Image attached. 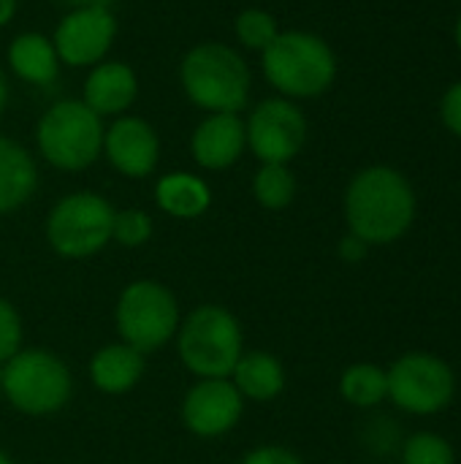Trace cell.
<instances>
[{
	"label": "cell",
	"mask_w": 461,
	"mask_h": 464,
	"mask_svg": "<svg viewBox=\"0 0 461 464\" xmlns=\"http://www.w3.org/2000/svg\"><path fill=\"white\" fill-rule=\"evenodd\" d=\"M155 201L166 215L179 218V220H193L209 209L212 190L198 174L171 171L155 182Z\"/></svg>",
	"instance_id": "18"
},
{
	"label": "cell",
	"mask_w": 461,
	"mask_h": 464,
	"mask_svg": "<svg viewBox=\"0 0 461 464\" xmlns=\"http://www.w3.org/2000/svg\"><path fill=\"white\" fill-rule=\"evenodd\" d=\"M402 464H456V454L443 435L416 432L402 446Z\"/></svg>",
	"instance_id": "24"
},
{
	"label": "cell",
	"mask_w": 461,
	"mask_h": 464,
	"mask_svg": "<svg viewBox=\"0 0 461 464\" xmlns=\"http://www.w3.org/2000/svg\"><path fill=\"white\" fill-rule=\"evenodd\" d=\"M19 11V0H0V27L11 24Z\"/></svg>",
	"instance_id": "30"
},
{
	"label": "cell",
	"mask_w": 461,
	"mask_h": 464,
	"mask_svg": "<svg viewBox=\"0 0 461 464\" xmlns=\"http://www.w3.org/2000/svg\"><path fill=\"white\" fill-rule=\"evenodd\" d=\"M0 464H11V459H8V457H5L3 451H0Z\"/></svg>",
	"instance_id": "34"
},
{
	"label": "cell",
	"mask_w": 461,
	"mask_h": 464,
	"mask_svg": "<svg viewBox=\"0 0 461 464\" xmlns=\"http://www.w3.org/2000/svg\"><path fill=\"white\" fill-rule=\"evenodd\" d=\"M261 71L280 98L310 101L334 87L340 60L323 35L310 30H280L261 52Z\"/></svg>",
	"instance_id": "3"
},
{
	"label": "cell",
	"mask_w": 461,
	"mask_h": 464,
	"mask_svg": "<svg viewBox=\"0 0 461 464\" xmlns=\"http://www.w3.org/2000/svg\"><path fill=\"white\" fill-rule=\"evenodd\" d=\"M152 237V218L144 209H122L114 212L111 239L122 247H141Z\"/></svg>",
	"instance_id": "25"
},
{
	"label": "cell",
	"mask_w": 461,
	"mask_h": 464,
	"mask_svg": "<svg viewBox=\"0 0 461 464\" xmlns=\"http://www.w3.org/2000/svg\"><path fill=\"white\" fill-rule=\"evenodd\" d=\"M277 35H280V22L266 8L253 5V8L239 11L234 19V38L239 41V46L250 52H264Z\"/></svg>",
	"instance_id": "23"
},
{
	"label": "cell",
	"mask_w": 461,
	"mask_h": 464,
	"mask_svg": "<svg viewBox=\"0 0 461 464\" xmlns=\"http://www.w3.org/2000/svg\"><path fill=\"white\" fill-rule=\"evenodd\" d=\"M179 356L198 378H228L242 359L239 321L217 304L193 310L179 332Z\"/></svg>",
	"instance_id": "5"
},
{
	"label": "cell",
	"mask_w": 461,
	"mask_h": 464,
	"mask_svg": "<svg viewBox=\"0 0 461 464\" xmlns=\"http://www.w3.org/2000/svg\"><path fill=\"white\" fill-rule=\"evenodd\" d=\"M111 169L128 179H144L160 160V136L155 125L139 114L114 117L103 130V152Z\"/></svg>",
	"instance_id": "12"
},
{
	"label": "cell",
	"mask_w": 461,
	"mask_h": 464,
	"mask_svg": "<svg viewBox=\"0 0 461 464\" xmlns=\"http://www.w3.org/2000/svg\"><path fill=\"white\" fill-rule=\"evenodd\" d=\"M5 400L27 416L57 413L71 397L68 367L46 351H19L0 370Z\"/></svg>",
	"instance_id": "6"
},
{
	"label": "cell",
	"mask_w": 461,
	"mask_h": 464,
	"mask_svg": "<svg viewBox=\"0 0 461 464\" xmlns=\"http://www.w3.org/2000/svg\"><path fill=\"white\" fill-rule=\"evenodd\" d=\"M103 120L82 101H54L35 122V147L57 171H84L103 152Z\"/></svg>",
	"instance_id": "4"
},
{
	"label": "cell",
	"mask_w": 461,
	"mask_h": 464,
	"mask_svg": "<svg viewBox=\"0 0 461 464\" xmlns=\"http://www.w3.org/2000/svg\"><path fill=\"white\" fill-rule=\"evenodd\" d=\"M139 98V76L122 60H103L87 71L82 84V101L103 120L122 117Z\"/></svg>",
	"instance_id": "15"
},
{
	"label": "cell",
	"mask_w": 461,
	"mask_h": 464,
	"mask_svg": "<svg viewBox=\"0 0 461 464\" xmlns=\"http://www.w3.org/2000/svg\"><path fill=\"white\" fill-rule=\"evenodd\" d=\"M245 400L234 383L226 378H204L198 381L182 405L185 427L198 438H217L236 427L242 419Z\"/></svg>",
	"instance_id": "13"
},
{
	"label": "cell",
	"mask_w": 461,
	"mask_h": 464,
	"mask_svg": "<svg viewBox=\"0 0 461 464\" xmlns=\"http://www.w3.org/2000/svg\"><path fill=\"white\" fill-rule=\"evenodd\" d=\"M454 41H456V46H459L461 52V14L456 16V24H454Z\"/></svg>",
	"instance_id": "33"
},
{
	"label": "cell",
	"mask_w": 461,
	"mask_h": 464,
	"mask_svg": "<svg viewBox=\"0 0 461 464\" xmlns=\"http://www.w3.org/2000/svg\"><path fill=\"white\" fill-rule=\"evenodd\" d=\"M38 188V166L33 155L11 136L0 133V215L24 207Z\"/></svg>",
	"instance_id": "17"
},
{
	"label": "cell",
	"mask_w": 461,
	"mask_h": 464,
	"mask_svg": "<svg viewBox=\"0 0 461 464\" xmlns=\"http://www.w3.org/2000/svg\"><path fill=\"white\" fill-rule=\"evenodd\" d=\"M5 65L11 73L33 87H52L60 79V57L49 35L38 30L16 33L5 49Z\"/></svg>",
	"instance_id": "16"
},
{
	"label": "cell",
	"mask_w": 461,
	"mask_h": 464,
	"mask_svg": "<svg viewBox=\"0 0 461 464\" xmlns=\"http://www.w3.org/2000/svg\"><path fill=\"white\" fill-rule=\"evenodd\" d=\"M234 386L242 397L255 402H269L285 389V370L272 353H245L234 367Z\"/></svg>",
	"instance_id": "20"
},
{
	"label": "cell",
	"mask_w": 461,
	"mask_h": 464,
	"mask_svg": "<svg viewBox=\"0 0 461 464\" xmlns=\"http://www.w3.org/2000/svg\"><path fill=\"white\" fill-rule=\"evenodd\" d=\"M340 394L353 408H378L389 400V375L383 367L370 362L353 364L340 378Z\"/></svg>",
	"instance_id": "21"
},
{
	"label": "cell",
	"mask_w": 461,
	"mask_h": 464,
	"mask_svg": "<svg viewBox=\"0 0 461 464\" xmlns=\"http://www.w3.org/2000/svg\"><path fill=\"white\" fill-rule=\"evenodd\" d=\"M5 109H8V76H5V71L0 65V120L5 114Z\"/></svg>",
	"instance_id": "32"
},
{
	"label": "cell",
	"mask_w": 461,
	"mask_h": 464,
	"mask_svg": "<svg viewBox=\"0 0 461 464\" xmlns=\"http://www.w3.org/2000/svg\"><path fill=\"white\" fill-rule=\"evenodd\" d=\"M57 57L68 68H92L103 63L117 38V16L111 8H68L49 35Z\"/></svg>",
	"instance_id": "11"
},
{
	"label": "cell",
	"mask_w": 461,
	"mask_h": 464,
	"mask_svg": "<svg viewBox=\"0 0 461 464\" xmlns=\"http://www.w3.org/2000/svg\"><path fill=\"white\" fill-rule=\"evenodd\" d=\"M389 400L410 416H435L454 402L456 375L451 364L427 351L399 356L389 370Z\"/></svg>",
	"instance_id": "8"
},
{
	"label": "cell",
	"mask_w": 461,
	"mask_h": 464,
	"mask_svg": "<svg viewBox=\"0 0 461 464\" xmlns=\"http://www.w3.org/2000/svg\"><path fill=\"white\" fill-rule=\"evenodd\" d=\"M179 84L204 114H242L250 101L253 73L242 52L223 41H201L182 54Z\"/></svg>",
	"instance_id": "2"
},
{
	"label": "cell",
	"mask_w": 461,
	"mask_h": 464,
	"mask_svg": "<svg viewBox=\"0 0 461 464\" xmlns=\"http://www.w3.org/2000/svg\"><path fill=\"white\" fill-rule=\"evenodd\" d=\"M440 122L448 133L461 139V79L454 82L440 98Z\"/></svg>",
	"instance_id": "27"
},
{
	"label": "cell",
	"mask_w": 461,
	"mask_h": 464,
	"mask_svg": "<svg viewBox=\"0 0 461 464\" xmlns=\"http://www.w3.org/2000/svg\"><path fill=\"white\" fill-rule=\"evenodd\" d=\"M253 198L272 212H280L296 198V177L285 163H261L253 177Z\"/></svg>",
	"instance_id": "22"
},
{
	"label": "cell",
	"mask_w": 461,
	"mask_h": 464,
	"mask_svg": "<svg viewBox=\"0 0 461 464\" xmlns=\"http://www.w3.org/2000/svg\"><path fill=\"white\" fill-rule=\"evenodd\" d=\"M242 464H304L293 451L283 449V446H264V449H255L250 451Z\"/></svg>",
	"instance_id": "28"
},
{
	"label": "cell",
	"mask_w": 461,
	"mask_h": 464,
	"mask_svg": "<svg viewBox=\"0 0 461 464\" xmlns=\"http://www.w3.org/2000/svg\"><path fill=\"white\" fill-rule=\"evenodd\" d=\"M144 375V353L130 345H106L90 362V378L103 394H125Z\"/></svg>",
	"instance_id": "19"
},
{
	"label": "cell",
	"mask_w": 461,
	"mask_h": 464,
	"mask_svg": "<svg viewBox=\"0 0 461 464\" xmlns=\"http://www.w3.org/2000/svg\"><path fill=\"white\" fill-rule=\"evenodd\" d=\"M22 345V321L16 315V310L0 299V364L8 362L14 353H19Z\"/></svg>",
	"instance_id": "26"
},
{
	"label": "cell",
	"mask_w": 461,
	"mask_h": 464,
	"mask_svg": "<svg viewBox=\"0 0 461 464\" xmlns=\"http://www.w3.org/2000/svg\"><path fill=\"white\" fill-rule=\"evenodd\" d=\"M337 253H340V258H342V261H348V264H359V261H364V258H367L370 245H367L364 239H359L356 234H351V231H348V237H342V239H340Z\"/></svg>",
	"instance_id": "29"
},
{
	"label": "cell",
	"mask_w": 461,
	"mask_h": 464,
	"mask_svg": "<svg viewBox=\"0 0 461 464\" xmlns=\"http://www.w3.org/2000/svg\"><path fill=\"white\" fill-rule=\"evenodd\" d=\"M418 212L410 179L394 166H367L353 174L345 190V220L351 234L372 245H394L402 239Z\"/></svg>",
	"instance_id": "1"
},
{
	"label": "cell",
	"mask_w": 461,
	"mask_h": 464,
	"mask_svg": "<svg viewBox=\"0 0 461 464\" xmlns=\"http://www.w3.org/2000/svg\"><path fill=\"white\" fill-rule=\"evenodd\" d=\"M65 8H90V5H101V8H111L114 0H57Z\"/></svg>",
	"instance_id": "31"
},
{
	"label": "cell",
	"mask_w": 461,
	"mask_h": 464,
	"mask_svg": "<svg viewBox=\"0 0 461 464\" xmlns=\"http://www.w3.org/2000/svg\"><path fill=\"white\" fill-rule=\"evenodd\" d=\"M247 150L242 114H206L190 133V155L206 171L231 169Z\"/></svg>",
	"instance_id": "14"
},
{
	"label": "cell",
	"mask_w": 461,
	"mask_h": 464,
	"mask_svg": "<svg viewBox=\"0 0 461 464\" xmlns=\"http://www.w3.org/2000/svg\"><path fill=\"white\" fill-rule=\"evenodd\" d=\"M179 324V307L174 294L152 280L130 283L117 302V329L139 353H152L163 348Z\"/></svg>",
	"instance_id": "9"
},
{
	"label": "cell",
	"mask_w": 461,
	"mask_h": 464,
	"mask_svg": "<svg viewBox=\"0 0 461 464\" xmlns=\"http://www.w3.org/2000/svg\"><path fill=\"white\" fill-rule=\"evenodd\" d=\"M114 209L90 190L60 198L46 218V239L62 258H87L101 253L111 242Z\"/></svg>",
	"instance_id": "7"
},
{
	"label": "cell",
	"mask_w": 461,
	"mask_h": 464,
	"mask_svg": "<svg viewBox=\"0 0 461 464\" xmlns=\"http://www.w3.org/2000/svg\"><path fill=\"white\" fill-rule=\"evenodd\" d=\"M307 114L296 101L288 98H264L258 101L247 120H245V136L247 150L261 163H291L307 144Z\"/></svg>",
	"instance_id": "10"
}]
</instances>
